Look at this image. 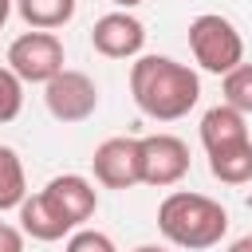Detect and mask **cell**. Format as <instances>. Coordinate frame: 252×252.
I'll list each match as a JSON object with an SVG mask.
<instances>
[{"label": "cell", "instance_id": "6da1fadb", "mask_svg": "<svg viewBox=\"0 0 252 252\" xmlns=\"http://www.w3.org/2000/svg\"><path fill=\"white\" fill-rule=\"evenodd\" d=\"M130 94L146 118L177 122L201 98V79L193 67L169 55H138L130 63Z\"/></svg>", "mask_w": 252, "mask_h": 252}, {"label": "cell", "instance_id": "7a4b0ae2", "mask_svg": "<svg viewBox=\"0 0 252 252\" xmlns=\"http://www.w3.org/2000/svg\"><path fill=\"white\" fill-rule=\"evenodd\" d=\"M158 232L177 248L201 252V248L220 244V236L228 232V213L220 201H213L205 193L177 189L158 205Z\"/></svg>", "mask_w": 252, "mask_h": 252}, {"label": "cell", "instance_id": "3957f363", "mask_svg": "<svg viewBox=\"0 0 252 252\" xmlns=\"http://www.w3.org/2000/svg\"><path fill=\"white\" fill-rule=\"evenodd\" d=\"M189 51L213 75H224L236 63H244V39H240L236 24L217 12H205L189 24Z\"/></svg>", "mask_w": 252, "mask_h": 252}, {"label": "cell", "instance_id": "277c9868", "mask_svg": "<svg viewBox=\"0 0 252 252\" xmlns=\"http://www.w3.org/2000/svg\"><path fill=\"white\" fill-rule=\"evenodd\" d=\"M63 63H67V55H63V39L55 32L32 28L24 35H16L8 47V71L20 83H47L51 75L63 71Z\"/></svg>", "mask_w": 252, "mask_h": 252}, {"label": "cell", "instance_id": "5b68a950", "mask_svg": "<svg viewBox=\"0 0 252 252\" xmlns=\"http://www.w3.org/2000/svg\"><path fill=\"white\" fill-rule=\"evenodd\" d=\"M43 102L55 122H87L98 110V87L87 71L63 67L59 75H51L43 83Z\"/></svg>", "mask_w": 252, "mask_h": 252}, {"label": "cell", "instance_id": "8992f818", "mask_svg": "<svg viewBox=\"0 0 252 252\" xmlns=\"http://www.w3.org/2000/svg\"><path fill=\"white\" fill-rule=\"evenodd\" d=\"M94 181L106 189H130L142 181V142L138 138H106L94 146Z\"/></svg>", "mask_w": 252, "mask_h": 252}, {"label": "cell", "instance_id": "52a82bcc", "mask_svg": "<svg viewBox=\"0 0 252 252\" xmlns=\"http://www.w3.org/2000/svg\"><path fill=\"white\" fill-rule=\"evenodd\" d=\"M142 142V181L154 189L177 185L189 173V146L177 134H150Z\"/></svg>", "mask_w": 252, "mask_h": 252}, {"label": "cell", "instance_id": "ba28073f", "mask_svg": "<svg viewBox=\"0 0 252 252\" xmlns=\"http://www.w3.org/2000/svg\"><path fill=\"white\" fill-rule=\"evenodd\" d=\"M91 47L106 59H134L146 47V28L130 12H106L91 28Z\"/></svg>", "mask_w": 252, "mask_h": 252}, {"label": "cell", "instance_id": "9c48e42d", "mask_svg": "<svg viewBox=\"0 0 252 252\" xmlns=\"http://www.w3.org/2000/svg\"><path fill=\"white\" fill-rule=\"evenodd\" d=\"M39 193H43V201L59 213V220H67L71 228H83V220H91L94 209H98L94 185H91L87 177H79V173H59V177H51Z\"/></svg>", "mask_w": 252, "mask_h": 252}, {"label": "cell", "instance_id": "30bf717a", "mask_svg": "<svg viewBox=\"0 0 252 252\" xmlns=\"http://www.w3.org/2000/svg\"><path fill=\"white\" fill-rule=\"evenodd\" d=\"M236 142H248V122H244V114L232 110L228 102L205 110V118H201V146H205V154L228 150V146H236Z\"/></svg>", "mask_w": 252, "mask_h": 252}, {"label": "cell", "instance_id": "8fae6325", "mask_svg": "<svg viewBox=\"0 0 252 252\" xmlns=\"http://www.w3.org/2000/svg\"><path fill=\"white\" fill-rule=\"evenodd\" d=\"M20 232H24V236H32V240L51 244V240L71 236L75 228H71L67 220H59V213L43 201V193H32V197H24V201H20Z\"/></svg>", "mask_w": 252, "mask_h": 252}, {"label": "cell", "instance_id": "7c38bea8", "mask_svg": "<svg viewBox=\"0 0 252 252\" xmlns=\"http://www.w3.org/2000/svg\"><path fill=\"white\" fill-rule=\"evenodd\" d=\"M209 169L217 181L224 185H244L252 181V138L248 142H236L228 150H213L209 154Z\"/></svg>", "mask_w": 252, "mask_h": 252}, {"label": "cell", "instance_id": "4fadbf2b", "mask_svg": "<svg viewBox=\"0 0 252 252\" xmlns=\"http://www.w3.org/2000/svg\"><path fill=\"white\" fill-rule=\"evenodd\" d=\"M16 12L28 28L51 32V28H63L75 16V0H16Z\"/></svg>", "mask_w": 252, "mask_h": 252}, {"label": "cell", "instance_id": "5bb4252c", "mask_svg": "<svg viewBox=\"0 0 252 252\" xmlns=\"http://www.w3.org/2000/svg\"><path fill=\"white\" fill-rule=\"evenodd\" d=\"M28 197V181H24V161L12 146H0V213L20 209V201Z\"/></svg>", "mask_w": 252, "mask_h": 252}, {"label": "cell", "instance_id": "9a60e30c", "mask_svg": "<svg viewBox=\"0 0 252 252\" xmlns=\"http://www.w3.org/2000/svg\"><path fill=\"white\" fill-rule=\"evenodd\" d=\"M224 102L240 114H252V63H236L224 71Z\"/></svg>", "mask_w": 252, "mask_h": 252}, {"label": "cell", "instance_id": "2e32d148", "mask_svg": "<svg viewBox=\"0 0 252 252\" xmlns=\"http://www.w3.org/2000/svg\"><path fill=\"white\" fill-rule=\"evenodd\" d=\"M20 106H24V83L8 67H0V122H12Z\"/></svg>", "mask_w": 252, "mask_h": 252}, {"label": "cell", "instance_id": "e0dca14e", "mask_svg": "<svg viewBox=\"0 0 252 252\" xmlns=\"http://www.w3.org/2000/svg\"><path fill=\"white\" fill-rule=\"evenodd\" d=\"M63 252H118L114 248V240L106 236V232H98V228H75L71 236H67V248Z\"/></svg>", "mask_w": 252, "mask_h": 252}, {"label": "cell", "instance_id": "ac0fdd59", "mask_svg": "<svg viewBox=\"0 0 252 252\" xmlns=\"http://www.w3.org/2000/svg\"><path fill=\"white\" fill-rule=\"evenodd\" d=\"M0 252H24V232L0 220Z\"/></svg>", "mask_w": 252, "mask_h": 252}, {"label": "cell", "instance_id": "d6986e66", "mask_svg": "<svg viewBox=\"0 0 252 252\" xmlns=\"http://www.w3.org/2000/svg\"><path fill=\"white\" fill-rule=\"evenodd\" d=\"M228 252H252V236H240V240H232V244H228Z\"/></svg>", "mask_w": 252, "mask_h": 252}, {"label": "cell", "instance_id": "ffe728a7", "mask_svg": "<svg viewBox=\"0 0 252 252\" xmlns=\"http://www.w3.org/2000/svg\"><path fill=\"white\" fill-rule=\"evenodd\" d=\"M8 16H12V0H0V28L8 24Z\"/></svg>", "mask_w": 252, "mask_h": 252}, {"label": "cell", "instance_id": "44dd1931", "mask_svg": "<svg viewBox=\"0 0 252 252\" xmlns=\"http://www.w3.org/2000/svg\"><path fill=\"white\" fill-rule=\"evenodd\" d=\"M114 4H118V8H122V12H130V8H138V4H142V0H114Z\"/></svg>", "mask_w": 252, "mask_h": 252}, {"label": "cell", "instance_id": "7402d4cb", "mask_svg": "<svg viewBox=\"0 0 252 252\" xmlns=\"http://www.w3.org/2000/svg\"><path fill=\"white\" fill-rule=\"evenodd\" d=\"M134 252H165V248H158V244H138Z\"/></svg>", "mask_w": 252, "mask_h": 252}]
</instances>
